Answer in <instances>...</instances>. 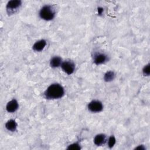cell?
Returning a JSON list of instances; mask_svg holds the SVG:
<instances>
[{
	"mask_svg": "<svg viewBox=\"0 0 150 150\" xmlns=\"http://www.w3.org/2000/svg\"><path fill=\"white\" fill-rule=\"evenodd\" d=\"M107 60V56L103 53L97 54L94 56V62L96 64H100L104 63Z\"/></svg>",
	"mask_w": 150,
	"mask_h": 150,
	"instance_id": "obj_9",
	"label": "cell"
},
{
	"mask_svg": "<svg viewBox=\"0 0 150 150\" xmlns=\"http://www.w3.org/2000/svg\"><path fill=\"white\" fill-rule=\"evenodd\" d=\"M6 128L11 131H15L17 127V124L15 120H10L8 121V122L5 124Z\"/></svg>",
	"mask_w": 150,
	"mask_h": 150,
	"instance_id": "obj_10",
	"label": "cell"
},
{
	"mask_svg": "<svg viewBox=\"0 0 150 150\" xmlns=\"http://www.w3.org/2000/svg\"><path fill=\"white\" fill-rule=\"evenodd\" d=\"M108 146L111 148L115 144V138L114 136H111L108 139Z\"/></svg>",
	"mask_w": 150,
	"mask_h": 150,
	"instance_id": "obj_14",
	"label": "cell"
},
{
	"mask_svg": "<svg viewBox=\"0 0 150 150\" xmlns=\"http://www.w3.org/2000/svg\"><path fill=\"white\" fill-rule=\"evenodd\" d=\"M115 78V74L112 71H107L104 76V79L105 81L109 82L112 80H113Z\"/></svg>",
	"mask_w": 150,
	"mask_h": 150,
	"instance_id": "obj_12",
	"label": "cell"
},
{
	"mask_svg": "<svg viewBox=\"0 0 150 150\" xmlns=\"http://www.w3.org/2000/svg\"><path fill=\"white\" fill-rule=\"evenodd\" d=\"M106 140V137L104 134H98L97 135L94 139V144L97 146H100L104 144Z\"/></svg>",
	"mask_w": 150,
	"mask_h": 150,
	"instance_id": "obj_8",
	"label": "cell"
},
{
	"mask_svg": "<svg viewBox=\"0 0 150 150\" xmlns=\"http://www.w3.org/2000/svg\"><path fill=\"white\" fill-rule=\"evenodd\" d=\"M55 12L53 8L50 5H45L40 11L39 15L40 18L46 21H50L54 17Z\"/></svg>",
	"mask_w": 150,
	"mask_h": 150,
	"instance_id": "obj_2",
	"label": "cell"
},
{
	"mask_svg": "<svg viewBox=\"0 0 150 150\" xmlns=\"http://www.w3.org/2000/svg\"><path fill=\"white\" fill-rule=\"evenodd\" d=\"M88 110L93 112H98L103 110V106L100 101L94 100L91 101L88 105Z\"/></svg>",
	"mask_w": 150,
	"mask_h": 150,
	"instance_id": "obj_4",
	"label": "cell"
},
{
	"mask_svg": "<svg viewBox=\"0 0 150 150\" xmlns=\"http://www.w3.org/2000/svg\"><path fill=\"white\" fill-rule=\"evenodd\" d=\"M80 148H81L79 144H78L77 143L72 144L67 147V149L69 150H79V149H80Z\"/></svg>",
	"mask_w": 150,
	"mask_h": 150,
	"instance_id": "obj_13",
	"label": "cell"
},
{
	"mask_svg": "<svg viewBox=\"0 0 150 150\" xmlns=\"http://www.w3.org/2000/svg\"><path fill=\"white\" fill-rule=\"evenodd\" d=\"M22 2L19 0H12L8 2L6 5V11L8 13L12 14L21 6Z\"/></svg>",
	"mask_w": 150,
	"mask_h": 150,
	"instance_id": "obj_3",
	"label": "cell"
},
{
	"mask_svg": "<svg viewBox=\"0 0 150 150\" xmlns=\"http://www.w3.org/2000/svg\"><path fill=\"white\" fill-rule=\"evenodd\" d=\"M62 59L60 57L56 56L53 57L50 60V66L52 67H59L60 64H62Z\"/></svg>",
	"mask_w": 150,
	"mask_h": 150,
	"instance_id": "obj_11",
	"label": "cell"
},
{
	"mask_svg": "<svg viewBox=\"0 0 150 150\" xmlns=\"http://www.w3.org/2000/svg\"><path fill=\"white\" fill-rule=\"evenodd\" d=\"M97 11H98V15H101L102 14V13H103L104 9H103V8H101V7H98V8H97Z\"/></svg>",
	"mask_w": 150,
	"mask_h": 150,
	"instance_id": "obj_16",
	"label": "cell"
},
{
	"mask_svg": "<svg viewBox=\"0 0 150 150\" xmlns=\"http://www.w3.org/2000/svg\"><path fill=\"white\" fill-rule=\"evenodd\" d=\"M61 67L63 70L67 74H71L74 72L75 66L74 64L70 61H66L62 63Z\"/></svg>",
	"mask_w": 150,
	"mask_h": 150,
	"instance_id": "obj_5",
	"label": "cell"
},
{
	"mask_svg": "<svg viewBox=\"0 0 150 150\" xmlns=\"http://www.w3.org/2000/svg\"><path fill=\"white\" fill-rule=\"evenodd\" d=\"M145 148L143 145H139L138 147L135 148V149H141V150H144Z\"/></svg>",
	"mask_w": 150,
	"mask_h": 150,
	"instance_id": "obj_17",
	"label": "cell"
},
{
	"mask_svg": "<svg viewBox=\"0 0 150 150\" xmlns=\"http://www.w3.org/2000/svg\"><path fill=\"white\" fill-rule=\"evenodd\" d=\"M142 71H143V74L144 76H149V74H150L149 64H148L144 67Z\"/></svg>",
	"mask_w": 150,
	"mask_h": 150,
	"instance_id": "obj_15",
	"label": "cell"
},
{
	"mask_svg": "<svg viewBox=\"0 0 150 150\" xmlns=\"http://www.w3.org/2000/svg\"><path fill=\"white\" fill-rule=\"evenodd\" d=\"M46 45V40L42 39L40 40H39L38 42H36L32 46V48L34 50L37 51V52H40L41 50H42L45 46Z\"/></svg>",
	"mask_w": 150,
	"mask_h": 150,
	"instance_id": "obj_7",
	"label": "cell"
},
{
	"mask_svg": "<svg viewBox=\"0 0 150 150\" xmlns=\"http://www.w3.org/2000/svg\"><path fill=\"white\" fill-rule=\"evenodd\" d=\"M64 89L59 84H51L45 92V96L47 99H57L64 95Z\"/></svg>",
	"mask_w": 150,
	"mask_h": 150,
	"instance_id": "obj_1",
	"label": "cell"
},
{
	"mask_svg": "<svg viewBox=\"0 0 150 150\" xmlns=\"http://www.w3.org/2000/svg\"><path fill=\"white\" fill-rule=\"evenodd\" d=\"M18 108V103L15 99L9 101L6 105V109L9 112H13Z\"/></svg>",
	"mask_w": 150,
	"mask_h": 150,
	"instance_id": "obj_6",
	"label": "cell"
}]
</instances>
